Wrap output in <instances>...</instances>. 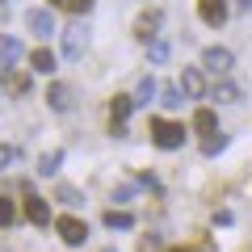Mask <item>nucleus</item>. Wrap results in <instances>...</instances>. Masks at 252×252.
Instances as JSON below:
<instances>
[{
	"instance_id": "1",
	"label": "nucleus",
	"mask_w": 252,
	"mask_h": 252,
	"mask_svg": "<svg viewBox=\"0 0 252 252\" xmlns=\"http://www.w3.org/2000/svg\"><path fill=\"white\" fill-rule=\"evenodd\" d=\"M147 135H152V143H156V147H164V152H177V147L185 143V126H177V122H164V118H152Z\"/></svg>"
},
{
	"instance_id": "2",
	"label": "nucleus",
	"mask_w": 252,
	"mask_h": 252,
	"mask_svg": "<svg viewBox=\"0 0 252 252\" xmlns=\"http://www.w3.org/2000/svg\"><path fill=\"white\" fill-rule=\"evenodd\" d=\"M55 231H59L63 244H72V248H80V244L89 240V223H80L76 215H59L55 219Z\"/></svg>"
},
{
	"instance_id": "3",
	"label": "nucleus",
	"mask_w": 252,
	"mask_h": 252,
	"mask_svg": "<svg viewBox=\"0 0 252 252\" xmlns=\"http://www.w3.org/2000/svg\"><path fill=\"white\" fill-rule=\"evenodd\" d=\"M202 67H206V72H215L219 80H223V76L235 67V55L227 51V46H206V51H202Z\"/></svg>"
},
{
	"instance_id": "4",
	"label": "nucleus",
	"mask_w": 252,
	"mask_h": 252,
	"mask_svg": "<svg viewBox=\"0 0 252 252\" xmlns=\"http://www.w3.org/2000/svg\"><path fill=\"white\" fill-rule=\"evenodd\" d=\"M84 42H89V30H84L80 21H72V26L63 30V59H80Z\"/></svg>"
},
{
	"instance_id": "5",
	"label": "nucleus",
	"mask_w": 252,
	"mask_h": 252,
	"mask_svg": "<svg viewBox=\"0 0 252 252\" xmlns=\"http://www.w3.org/2000/svg\"><path fill=\"white\" fill-rule=\"evenodd\" d=\"M177 89L185 93V97H206V76H202V67H185L181 72V80H177Z\"/></svg>"
},
{
	"instance_id": "6",
	"label": "nucleus",
	"mask_w": 252,
	"mask_h": 252,
	"mask_svg": "<svg viewBox=\"0 0 252 252\" xmlns=\"http://www.w3.org/2000/svg\"><path fill=\"white\" fill-rule=\"evenodd\" d=\"M227 13H231V9H227V0H198V17L206 21L210 30H219V26H223V21H227Z\"/></svg>"
},
{
	"instance_id": "7",
	"label": "nucleus",
	"mask_w": 252,
	"mask_h": 252,
	"mask_svg": "<svg viewBox=\"0 0 252 252\" xmlns=\"http://www.w3.org/2000/svg\"><path fill=\"white\" fill-rule=\"evenodd\" d=\"M130 109H135V97H114V101H109V126H114V135H122V130H126Z\"/></svg>"
},
{
	"instance_id": "8",
	"label": "nucleus",
	"mask_w": 252,
	"mask_h": 252,
	"mask_svg": "<svg viewBox=\"0 0 252 252\" xmlns=\"http://www.w3.org/2000/svg\"><path fill=\"white\" fill-rule=\"evenodd\" d=\"M26 26H30V34H38V38H51V34H55L51 9H30V13H26Z\"/></svg>"
},
{
	"instance_id": "9",
	"label": "nucleus",
	"mask_w": 252,
	"mask_h": 252,
	"mask_svg": "<svg viewBox=\"0 0 252 252\" xmlns=\"http://www.w3.org/2000/svg\"><path fill=\"white\" fill-rule=\"evenodd\" d=\"M160 9H147L135 17V38H143V42H156V30H160Z\"/></svg>"
},
{
	"instance_id": "10",
	"label": "nucleus",
	"mask_w": 252,
	"mask_h": 252,
	"mask_svg": "<svg viewBox=\"0 0 252 252\" xmlns=\"http://www.w3.org/2000/svg\"><path fill=\"white\" fill-rule=\"evenodd\" d=\"M26 219H30L34 227H51V206H46V198L30 193V198H26Z\"/></svg>"
},
{
	"instance_id": "11",
	"label": "nucleus",
	"mask_w": 252,
	"mask_h": 252,
	"mask_svg": "<svg viewBox=\"0 0 252 252\" xmlns=\"http://www.w3.org/2000/svg\"><path fill=\"white\" fill-rule=\"evenodd\" d=\"M46 105H51L55 114H67V109H72V89H67V84H51V89H46Z\"/></svg>"
},
{
	"instance_id": "12",
	"label": "nucleus",
	"mask_w": 252,
	"mask_h": 252,
	"mask_svg": "<svg viewBox=\"0 0 252 252\" xmlns=\"http://www.w3.org/2000/svg\"><path fill=\"white\" fill-rule=\"evenodd\" d=\"M21 42L13 34H0V63H4V67H17V59H21Z\"/></svg>"
},
{
	"instance_id": "13",
	"label": "nucleus",
	"mask_w": 252,
	"mask_h": 252,
	"mask_svg": "<svg viewBox=\"0 0 252 252\" xmlns=\"http://www.w3.org/2000/svg\"><path fill=\"white\" fill-rule=\"evenodd\" d=\"M55 63H59V59H55L51 46H38V51H30V67H34V72L51 76V72H55Z\"/></svg>"
},
{
	"instance_id": "14",
	"label": "nucleus",
	"mask_w": 252,
	"mask_h": 252,
	"mask_svg": "<svg viewBox=\"0 0 252 252\" xmlns=\"http://www.w3.org/2000/svg\"><path fill=\"white\" fill-rule=\"evenodd\" d=\"M210 97H215V101H223V105H235V101H240L244 93H240V84H231V80L223 76V80H219L215 89H210Z\"/></svg>"
},
{
	"instance_id": "15",
	"label": "nucleus",
	"mask_w": 252,
	"mask_h": 252,
	"mask_svg": "<svg viewBox=\"0 0 252 252\" xmlns=\"http://www.w3.org/2000/svg\"><path fill=\"white\" fill-rule=\"evenodd\" d=\"M193 130H198V135H219V118H215V109H198V114H193Z\"/></svg>"
},
{
	"instance_id": "16",
	"label": "nucleus",
	"mask_w": 252,
	"mask_h": 252,
	"mask_svg": "<svg viewBox=\"0 0 252 252\" xmlns=\"http://www.w3.org/2000/svg\"><path fill=\"white\" fill-rule=\"evenodd\" d=\"M105 227H109V231H130V227H135V215H126V210H109Z\"/></svg>"
},
{
	"instance_id": "17",
	"label": "nucleus",
	"mask_w": 252,
	"mask_h": 252,
	"mask_svg": "<svg viewBox=\"0 0 252 252\" xmlns=\"http://www.w3.org/2000/svg\"><path fill=\"white\" fill-rule=\"evenodd\" d=\"M4 89L21 97V93H30V76H26V72H13V67H9V72H4Z\"/></svg>"
},
{
	"instance_id": "18",
	"label": "nucleus",
	"mask_w": 252,
	"mask_h": 252,
	"mask_svg": "<svg viewBox=\"0 0 252 252\" xmlns=\"http://www.w3.org/2000/svg\"><path fill=\"white\" fill-rule=\"evenodd\" d=\"M152 97H156V80H152V76H143L139 89H135V105H152Z\"/></svg>"
},
{
	"instance_id": "19",
	"label": "nucleus",
	"mask_w": 252,
	"mask_h": 252,
	"mask_svg": "<svg viewBox=\"0 0 252 252\" xmlns=\"http://www.w3.org/2000/svg\"><path fill=\"white\" fill-rule=\"evenodd\" d=\"M59 164H63V152H51V156H42V160H38V172H42V177H51Z\"/></svg>"
},
{
	"instance_id": "20",
	"label": "nucleus",
	"mask_w": 252,
	"mask_h": 252,
	"mask_svg": "<svg viewBox=\"0 0 252 252\" xmlns=\"http://www.w3.org/2000/svg\"><path fill=\"white\" fill-rule=\"evenodd\" d=\"M147 59H152V63H164V59H168V42H160V38L147 42Z\"/></svg>"
},
{
	"instance_id": "21",
	"label": "nucleus",
	"mask_w": 252,
	"mask_h": 252,
	"mask_svg": "<svg viewBox=\"0 0 252 252\" xmlns=\"http://www.w3.org/2000/svg\"><path fill=\"white\" fill-rule=\"evenodd\" d=\"M55 198H59L63 206H80V193H76L72 185H59V189H55Z\"/></svg>"
},
{
	"instance_id": "22",
	"label": "nucleus",
	"mask_w": 252,
	"mask_h": 252,
	"mask_svg": "<svg viewBox=\"0 0 252 252\" xmlns=\"http://www.w3.org/2000/svg\"><path fill=\"white\" fill-rule=\"evenodd\" d=\"M223 147H227V135H210L206 143H202V156H219Z\"/></svg>"
},
{
	"instance_id": "23",
	"label": "nucleus",
	"mask_w": 252,
	"mask_h": 252,
	"mask_svg": "<svg viewBox=\"0 0 252 252\" xmlns=\"http://www.w3.org/2000/svg\"><path fill=\"white\" fill-rule=\"evenodd\" d=\"M13 219H17V210H13V202L4 198V193H0V227H9Z\"/></svg>"
},
{
	"instance_id": "24",
	"label": "nucleus",
	"mask_w": 252,
	"mask_h": 252,
	"mask_svg": "<svg viewBox=\"0 0 252 252\" xmlns=\"http://www.w3.org/2000/svg\"><path fill=\"white\" fill-rule=\"evenodd\" d=\"M160 97H164V105H168V109H177V105H185V101H181V97H185V93H181V89H164Z\"/></svg>"
},
{
	"instance_id": "25",
	"label": "nucleus",
	"mask_w": 252,
	"mask_h": 252,
	"mask_svg": "<svg viewBox=\"0 0 252 252\" xmlns=\"http://www.w3.org/2000/svg\"><path fill=\"white\" fill-rule=\"evenodd\" d=\"M93 4H97V0H63V9H67V13H89Z\"/></svg>"
},
{
	"instance_id": "26",
	"label": "nucleus",
	"mask_w": 252,
	"mask_h": 252,
	"mask_svg": "<svg viewBox=\"0 0 252 252\" xmlns=\"http://www.w3.org/2000/svg\"><path fill=\"white\" fill-rule=\"evenodd\" d=\"M13 160H17V147H9V143H0V172L9 168Z\"/></svg>"
},
{
	"instance_id": "27",
	"label": "nucleus",
	"mask_w": 252,
	"mask_h": 252,
	"mask_svg": "<svg viewBox=\"0 0 252 252\" xmlns=\"http://www.w3.org/2000/svg\"><path fill=\"white\" fill-rule=\"evenodd\" d=\"M235 9H240V13H252V0H235Z\"/></svg>"
},
{
	"instance_id": "28",
	"label": "nucleus",
	"mask_w": 252,
	"mask_h": 252,
	"mask_svg": "<svg viewBox=\"0 0 252 252\" xmlns=\"http://www.w3.org/2000/svg\"><path fill=\"white\" fill-rule=\"evenodd\" d=\"M168 252H189V248H168Z\"/></svg>"
},
{
	"instance_id": "29",
	"label": "nucleus",
	"mask_w": 252,
	"mask_h": 252,
	"mask_svg": "<svg viewBox=\"0 0 252 252\" xmlns=\"http://www.w3.org/2000/svg\"><path fill=\"white\" fill-rule=\"evenodd\" d=\"M51 4H63V0H51Z\"/></svg>"
},
{
	"instance_id": "30",
	"label": "nucleus",
	"mask_w": 252,
	"mask_h": 252,
	"mask_svg": "<svg viewBox=\"0 0 252 252\" xmlns=\"http://www.w3.org/2000/svg\"><path fill=\"white\" fill-rule=\"evenodd\" d=\"M0 9H4V0H0Z\"/></svg>"
},
{
	"instance_id": "31",
	"label": "nucleus",
	"mask_w": 252,
	"mask_h": 252,
	"mask_svg": "<svg viewBox=\"0 0 252 252\" xmlns=\"http://www.w3.org/2000/svg\"><path fill=\"white\" fill-rule=\"evenodd\" d=\"M105 252H114V248H105Z\"/></svg>"
}]
</instances>
